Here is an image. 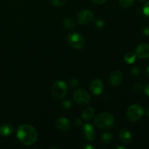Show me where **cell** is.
Segmentation results:
<instances>
[{
	"instance_id": "7",
	"label": "cell",
	"mask_w": 149,
	"mask_h": 149,
	"mask_svg": "<svg viewBox=\"0 0 149 149\" xmlns=\"http://www.w3.org/2000/svg\"><path fill=\"white\" fill-rule=\"evenodd\" d=\"M94 17V14L90 10H83L79 13L77 15V21L80 24H87L90 23Z\"/></svg>"
},
{
	"instance_id": "11",
	"label": "cell",
	"mask_w": 149,
	"mask_h": 149,
	"mask_svg": "<svg viewBox=\"0 0 149 149\" xmlns=\"http://www.w3.org/2000/svg\"><path fill=\"white\" fill-rule=\"evenodd\" d=\"M123 79V75L122 71H113L110 76V82L113 86H118L121 84Z\"/></svg>"
},
{
	"instance_id": "34",
	"label": "cell",
	"mask_w": 149,
	"mask_h": 149,
	"mask_svg": "<svg viewBox=\"0 0 149 149\" xmlns=\"http://www.w3.org/2000/svg\"><path fill=\"white\" fill-rule=\"evenodd\" d=\"M116 148H124V147H122V146H119V147H117Z\"/></svg>"
},
{
	"instance_id": "1",
	"label": "cell",
	"mask_w": 149,
	"mask_h": 149,
	"mask_svg": "<svg viewBox=\"0 0 149 149\" xmlns=\"http://www.w3.org/2000/svg\"><path fill=\"white\" fill-rule=\"evenodd\" d=\"M17 139L26 146L35 143L38 138L36 129L30 125H22L17 127L16 132Z\"/></svg>"
},
{
	"instance_id": "16",
	"label": "cell",
	"mask_w": 149,
	"mask_h": 149,
	"mask_svg": "<svg viewBox=\"0 0 149 149\" xmlns=\"http://www.w3.org/2000/svg\"><path fill=\"white\" fill-rule=\"evenodd\" d=\"M63 25L64 27L67 29V30H72V29H74L76 26L75 21L73 18L71 17H65L63 20Z\"/></svg>"
},
{
	"instance_id": "30",
	"label": "cell",
	"mask_w": 149,
	"mask_h": 149,
	"mask_svg": "<svg viewBox=\"0 0 149 149\" xmlns=\"http://www.w3.org/2000/svg\"><path fill=\"white\" fill-rule=\"evenodd\" d=\"M75 124L77 125V126H80L81 125V121L80 119H77L75 120Z\"/></svg>"
},
{
	"instance_id": "27",
	"label": "cell",
	"mask_w": 149,
	"mask_h": 149,
	"mask_svg": "<svg viewBox=\"0 0 149 149\" xmlns=\"http://www.w3.org/2000/svg\"><path fill=\"white\" fill-rule=\"evenodd\" d=\"M134 88H135V90H136V91H141L143 89V87L141 84H139V83H135V84H134Z\"/></svg>"
},
{
	"instance_id": "15",
	"label": "cell",
	"mask_w": 149,
	"mask_h": 149,
	"mask_svg": "<svg viewBox=\"0 0 149 149\" xmlns=\"http://www.w3.org/2000/svg\"><path fill=\"white\" fill-rule=\"evenodd\" d=\"M94 114V109L91 107H87L84 109L81 112V117H82V119H85V120H88V119H91Z\"/></svg>"
},
{
	"instance_id": "33",
	"label": "cell",
	"mask_w": 149,
	"mask_h": 149,
	"mask_svg": "<svg viewBox=\"0 0 149 149\" xmlns=\"http://www.w3.org/2000/svg\"><path fill=\"white\" fill-rule=\"evenodd\" d=\"M147 74H148V75L149 76V65L148 66V68H147Z\"/></svg>"
},
{
	"instance_id": "26",
	"label": "cell",
	"mask_w": 149,
	"mask_h": 149,
	"mask_svg": "<svg viewBox=\"0 0 149 149\" xmlns=\"http://www.w3.org/2000/svg\"><path fill=\"white\" fill-rule=\"evenodd\" d=\"M142 33L144 36H149V26H146L145 28L143 29Z\"/></svg>"
},
{
	"instance_id": "22",
	"label": "cell",
	"mask_w": 149,
	"mask_h": 149,
	"mask_svg": "<svg viewBox=\"0 0 149 149\" xmlns=\"http://www.w3.org/2000/svg\"><path fill=\"white\" fill-rule=\"evenodd\" d=\"M61 107L63 109H65V110H68V109H70L71 107V103L69 101V100H65L61 104Z\"/></svg>"
},
{
	"instance_id": "8",
	"label": "cell",
	"mask_w": 149,
	"mask_h": 149,
	"mask_svg": "<svg viewBox=\"0 0 149 149\" xmlns=\"http://www.w3.org/2000/svg\"><path fill=\"white\" fill-rule=\"evenodd\" d=\"M83 133L85 139L88 141H93L96 138L95 130L93 125L90 123H86L83 128Z\"/></svg>"
},
{
	"instance_id": "23",
	"label": "cell",
	"mask_w": 149,
	"mask_h": 149,
	"mask_svg": "<svg viewBox=\"0 0 149 149\" xmlns=\"http://www.w3.org/2000/svg\"><path fill=\"white\" fill-rule=\"evenodd\" d=\"M131 73H132V74L133 76H138L141 74V70L139 67L135 66L131 69Z\"/></svg>"
},
{
	"instance_id": "32",
	"label": "cell",
	"mask_w": 149,
	"mask_h": 149,
	"mask_svg": "<svg viewBox=\"0 0 149 149\" xmlns=\"http://www.w3.org/2000/svg\"><path fill=\"white\" fill-rule=\"evenodd\" d=\"M145 113H146V116H148V117H149V108H148V109H147L146 110Z\"/></svg>"
},
{
	"instance_id": "14",
	"label": "cell",
	"mask_w": 149,
	"mask_h": 149,
	"mask_svg": "<svg viewBox=\"0 0 149 149\" xmlns=\"http://www.w3.org/2000/svg\"><path fill=\"white\" fill-rule=\"evenodd\" d=\"M13 132H14V127L10 124H4L0 127V135L2 136H10L13 133Z\"/></svg>"
},
{
	"instance_id": "24",
	"label": "cell",
	"mask_w": 149,
	"mask_h": 149,
	"mask_svg": "<svg viewBox=\"0 0 149 149\" xmlns=\"http://www.w3.org/2000/svg\"><path fill=\"white\" fill-rule=\"evenodd\" d=\"M69 84L71 87H76L78 86L79 84V81L76 78H71L69 80Z\"/></svg>"
},
{
	"instance_id": "20",
	"label": "cell",
	"mask_w": 149,
	"mask_h": 149,
	"mask_svg": "<svg viewBox=\"0 0 149 149\" xmlns=\"http://www.w3.org/2000/svg\"><path fill=\"white\" fill-rule=\"evenodd\" d=\"M66 1V0H50V2L52 3V5L55 7H60L64 4Z\"/></svg>"
},
{
	"instance_id": "25",
	"label": "cell",
	"mask_w": 149,
	"mask_h": 149,
	"mask_svg": "<svg viewBox=\"0 0 149 149\" xmlns=\"http://www.w3.org/2000/svg\"><path fill=\"white\" fill-rule=\"evenodd\" d=\"M143 12L144 15L147 17H149V1L146 3V4L144 5L143 9Z\"/></svg>"
},
{
	"instance_id": "4",
	"label": "cell",
	"mask_w": 149,
	"mask_h": 149,
	"mask_svg": "<svg viewBox=\"0 0 149 149\" xmlns=\"http://www.w3.org/2000/svg\"><path fill=\"white\" fill-rule=\"evenodd\" d=\"M144 114V110L139 104H133L129 107L127 110V118L130 122H135L139 120Z\"/></svg>"
},
{
	"instance_id": "2",
	"label": "cell",
	"mask_w": 149,
	"mask_h": 149,
	"mask_svg": "<svg viewBox=\"0 0 149 149\" xmlns=\"http://www.w3.org/2000/svg\"><path fill=\"white\" fill-rule=\"evenodd\" d=\"M94 123L96 126L100 129H109L113 127L114 119L113 116L109 113H100L95 118Z\"/></svg>"
},
{
	"instance_id": "19",
	"label": "cell",
	"mask_w": 149,
	"mask_h": 149,
	"mask_svg": "<svg viewBox=\"0 0 149 149\" xmlns=\"http://www.w3.org/2000/svg\"><path fill=\"white\" fill-rule=\"evenodd\" d=\"M134 0H119V4L121 7L125 9L130 8L132 5Z\"/></svg>"
},
{
	"instance_id": "21",
	"label": "cell",
	"mask_w": 149,
	"mask_h": 149,
	"mask_svg": "<svg viewBox=\"0 0 149 149\" xmlns=\"http://www.w3.org/2000/svg\"><path fill=\"white\" fill-rule=\"evenodd\" d=\"M95 25L96 27L97 28H103L105 26V21L102 19H97V20H95Z\"/></svg>"
},
{
	"instance_id": "28",
	"label": "cell",
	"mask_w": 149,
	"mask_h": 149,
	"mask_svg": "<svg viewBox=\"0 0 149 149\" xmlns=\"http://www.w3.org/2000/svg\"><path fill=\"white\" fill-rule=\"evenodd\" d=\"M90 1H93V3H95V4H103V3H105L107 0H90Z\"/></svg>"
},
{
	"instance_id": "35",
	"label": "cell",
	"mask_w": 149,
	"mask_h": 149,
	"mask_svg": "<svg viewBox=\"0 0 149 149\" xmlns=\"http://www.w3.org/2000/svg\"><path fill=\"white\" fill-rule=\"evenodd\" d=\"M139 1H147V0H139Z\"/></svg>"
},
{
	"instance_id": "3",
	"label": "cell",
	"mask_w": 149,
	"mask_h": 149,
	"mask_svg": "<svg viewBox=\"0 0 149 149\" xmlns=\"http://www.w3.org/2000/svg\"><path fill=\"white\" fill-rule=\"evenodd\" d=\"M67 42L68 45L74 49H81L84 47L85 41L81 33L78 32H72L68 34L67 37Z\"/></svg>"
},
{
	"instance_id": "18",
	"label": "cell",
	"mask_w": 149,
	"mask_h": 149,
	"mask_svg": "<svg viewBox=\"0 0 149 149\" xmlns=\"http://www.w3.org/2000/svg\"><path fill=\"white\" fill-rule=\"evenodd\" d=\"M113 139V135L111 132H105L102 135L101 137V143L103 144H109Z\"/></svg>"
},
{
	"instance_id": "9",
	"label": "cell",
	"mask_w": 149,
	"mask_h": 149,
	"mask_svg": "<svg viewBox=\"0 0 149 149\" xmlns=\"http://www.w3.org/2000/svg\"><path fill=\"white\" fill-rule=\"evenodd\" d=\"M90 89L95 95H99L103 93L104 85H103V83L102 82L101 80L97 79H94L92 81L91 84H90Z\"/></svg>"
},
{
	"instance_id": "5",
	"label": "cell",
	"mask_w": 149,
	"mask_h": 149,
	"mask_svg": "<svg viewBox=\"0 0 149 149\" xmlns=\"http://www.w3.org/2000/svg\"><path fill=\"white\" fill-rule=\"evenodd\" d=\"M68 91V86L65 81H57L52 87V95L55 98L62 99Z\"/></svg>"
},
{
	"instance_id": "13",
	"label": "cell",
	"mask_w": 149,
	"mask_h": 149,
	"mask_svg": "<svg viewBox=\"0 0 149 149\" xmlns=\"http://www.w3.org/2000/svg\"><path fill=\"white\" fill-rule=\"evenodd\" d=\"M55 125L60 130L62 131H66L70 128L69 121L65 117H61L57 119Z\"/></svg>"
},
{
	"instance_id": "6",
	"label": "cell",
	"mask_w": 149,
	"mask_h": 149,
	"mask_svg": "<svg viewBox=\"0 0 149 149\" xmlns=\"http://www.w3.org/2000/svg\"><path fill=\"white\" fill-rule=\"evenodd\" d=\"M73 97H74V100L76 103L79 105H82V106L90 103V100H91L90 94L83 89L77 90L74 93Z\"/></svg>"
},
{
	"instance_id": "31",
	"label": "cell",
	"mask_w": 149,
	"mask_h": 149,
	"mask_svg": "<svg viewBox=\"0 0 149 149\" xmlns=\"http://www.w3.org/2000/svg\"><path fill=\"white\" fill-rule=\"evenodd\" d=\"M84 148H86V149H93V148H94V147L92 146H85L84 147Z\"/></svg>"
},
{
	"instance_id": "29",
	"label": "cell",
	"mask_w": 149,
	"mask_h": 149,
	"mask_svg": "<svg viewBox=\"0 0 149 149\" xmlns=\"http://www.w3.org/2000/svg\"><path fill=\"white\" fill-rule=\"evenodd\" d=\"M144 92H145L146 95H148L149 97V84H147V85L145 87V88H144Z\"/></svg>"
},
{
	"instance_id": "17",
	"label": "cell",
	"mask_w": 149,
	"mask_h": 149,
	"mask_svg": "<svg viewBox=\"0 0 149 149\" xmlns=\"http://www.w3.org/2000/svg\"><path fill=\"white\" fill-rule=\"evenodd\" d=\"M136 55L132 52H129L125 55V61L128 64H132L136 60Z\"/></svg>"
},
{
	"instance_id": "12",
	"label": "cell",
	"mask_w": 149,
	"mask_h": 149,
	"mask_svg": "<svg viewBox=\"0 0 149 149\" xmlns=\"http://www.w3.org/2000/svg\"><path fill=\"white\" fill-rule=\"evenodd\" d=\"M119 138L122 142L125 144H128L132 141V134L128 130L123 129L119 131Z\"/></svg>"
},
{
	"instance_id": "10",
	"label": "cell",
	"mask_w": 149,
	"mask_h": 149,
	"mask_svg": "<svg viewBox=\"0 0 149 149\" xmlns=\"http://www.w3.org/2000/svg\"><path fill=\"white\" fill-rule=\"evenodd\" d=\"M135 55L140 58H149V45L141 44L138 45L135 50Z\"/></svg>"
}]
</instances>
